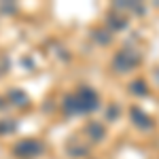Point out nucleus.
Listing matches in <instances>:
<instances>
[{"label": "nucleus", "instance_id": "obj_1", "mask_svg": "<svg viewBox=\"0 0 159 159\" xmlns=\"http://www.w3.org/2000/svg\"><path fill=\"white\" fill-rule=\"evenodd\" d=\"M115 64H117V68H119L121 72H127V70H132V66L136 64V57L125 51V53H119V57L115 60Z\"/></svg>", "mask_w": 159, "mask_h": 159}, {"label": "nucleus", "instance_id": "obj_2", "mask_svg": "<svg viewBox=\"0 0 159 159\" xmlns=\"http://www.w3.org/2000/svg\"><path fill=\"white\" fill-rule=\"evenodd\" d=\"M17 151H19L24 157H30V155H34V153L40 151V144L34 142V140H28V142H21V144L17 147Z\"/></svg>", "mask_w": 159, "mask_h": 159}]
</instances>
